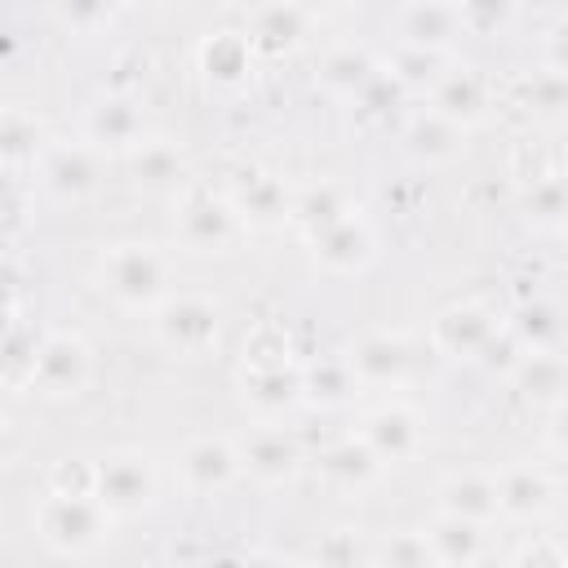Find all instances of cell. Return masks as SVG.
I'll list each match as a JSON object with an SVG mask.
<instances>
[{"instance_id":"1","label":"cell","mask_w":568,"mask_h":568,"mask_svg":"<svg viewBox=\"0 0 568 568\" xmlns=\"http://www.w3.org/2000/svg\"><path fill=\"white\" fill-rule=\"evenodd\" d=\"M40 537L62 555H84L111 532V510L93 493H49L36 510Z\"/></svg>"},{"instance_id":"2","label":"cell","mask_w":568,"mask_h":568,"mask_svg":"<svg viewBox=\"0 0 568 568\" xmlns=\"http://www.w3.org/2000/svg\"><path fill=\"white\" fill-rule=\"evenodd\" d=\"M102 288L120 306H160L169 297V262L151 244H115L102 257Z\"/></svg>"},{"instance_id":"3","label":"cell","mask_w":568,"mask_h":568,"mask_svg":"<svg viewBox=\"0 0 568 568\" xmlns=\"http://www.w3.org/2000/svg\"><path fill=\"white\" fill-rule=\"evenodd\" d=\"M93 497L111 515H133L155 497V470L142 453H115L93 470Z\"/></svg>"},{"instance_id":"4","label":"cell","mask_w":568,"mask_h":568,"mask_svg":"<svg viewBox=\"0 0 568 568\" xmlns=\"http://www.w3.org/2000/svg\"><path fill=\"white\" fill-rule=\"evenodd\" d=\"M155 333L178 355H200L217 342V306L209 297H164L155 311Z\"/></svg>"},{"instance_id":"5","label":"cell","mask_w":568,"mask_h":568,"mask_svg":"<svg viewBox=\"0 0 568 568\" xmlns=\"http://www.w3.org/2000/svg\"><path fill=\"white\" fill-rule=\"evenodd\" d=\"M89 377V346L75 333H49L44 342H36V359H31V382L49 395H75Z\"/></svg>"},{"instance_id":"6","label":"cell","mask_w":568,"mask_h":568,"mask_svg":"<svg viewBox=\"0 0 568 568\" xmlns=\"http://www.w3.org/2000/svg\"><path fill=\"white\" fill-rule=\"evenodd\" d=\"M240 226H244V222L235 217V209H231L226 200H213V195H191V200L178 209V231H182V240H186L191 248H200V253H217V248L235 244Z\"/></svg>"},{"instance_id":"7","label":"cell","mask_w":568,"mask_h":568,"mask_svg":"<svg viewBox=\"0 0 568 568\" xmlns=\"http://www.w3.org/2000/svg\"><path fill=\"white\" fill-rule=\"evenodd\" d=\"M178 470H182V484L191 493H222L240 475V453H235V444L204 435V439H191L182 448Z\"/></svg>"},{"instance_id":"8","label":"cell","mask_w":568,"mask_h":568,"mask_svg":"<svg viewBox=\"0 0 568 568\" xmlns=\"http://www.w3.org/2000/svg\"><path fill=\"white\" fill-rule=\"evenodd\" d=\"M493 488H497V515H510V519H537L555 497V479L528 462L497 470Z\"/></svg>"},{"instance_id":"9","label":"cell","mask_w":568,"mask_h":568,"mask_svg":"<svg viewBox=\"0 0 568 568\" xmlns=\"http://www.w3.org/2000/svg\"><path fill=\"white\" fill-rule=\"evenodd\" d=\"M408 364H413V351H408V342H404L399 333H368V337L351 351V359H346L351 377H355V382H373V386H395V382H404Z\"/></svg>"},{"instance_id":"10","label":"cell","mask_w":568,"mask_h":568,"mask_svg":"<svg viewBox=\"0 0 568 568\" xmlns=\"http://www.w3.org/2000/svg\"><path fill=\"white\" fill-rule=\"evenodd\" d=\"M364 444H368V453L377 457V462H395V457H408L413 448H417V439H422V426H417V417L404 408V404H382L377 413H368L364 417V435H359Z\"/></svg>"},{"instance_id":"11","label":"cell","mask_w":568,"mask_h":568,"mask_svg":"<svg viewBox=\"0 0 568 568\" xmlns=\"http://www.w3.org/2000/svg\"><path fill=\"white\" fill-rule=\"evenodd\" d=\"M484 106H488V84L470 71V67H457V71H444V75H435V115H444L448 124H470V120H479L484 115Z\"/></svg>"},{"instance_id":"12","label":"cell","mask_w":568,"mask_h":568,"mask_svg":"<svg viewBox=\"0 0 568 568\" xmlns=\"http://www.w3.org/2000/svg\"><path fill=\"white\" fill-rule=\"evenodd\" d=\"M497 337V324L479 306H453L435 320V346L444 355H484V346Z\"/></svg>"},{"instance_id":"13","label":"cell","mask_w":568,"mask_h":568,"mask_svg":"<svg viewBox=\"0 0 568 568\" xmlns=\"http://www.w3.org/2000/svg\"><path fill=\"white\" fill-rule=\"evenodd\" d=\"M315 253L328 271H359L373 257V231L364 217L346 213L342 222H333L328 231L315 235Z\"/></svg>"},{"instance_id":"14","label":"cell","mask_w":568,"mask_h":568,"mask_svg":"<svg viewBox=\"0 0 568 568\" xmlns=\"http://www.w3.org/2000/svg\"><path fill=\"white\" fill-rule=\"evenodd\" d=\"M439 510L448 519H466V524H488L497 515V488H493V475H453L444 479L439 488Z\"/></svg>"},{"instance_id":"15","label":"cell","mask_w":568,"mask_h":568,"mask_svg":"<svg viewBox=\"0 0 568 568\" xmlns=\"http://www.w3.org/2000/svg\"><path fill=\"white\" fill-rule=\"evenodd\" d=\"M40 182L53 191V195H84L93 191L98 182V155L93 146H53L40 164Z\"/></svg>"},{"instance_id":"16","label":"cell","mask_w":568,"mask_h":568,"mask_svg":"<svg viewBox=\"0 0 568 568\" xmlns=\"http://www.w3.org/2000/svg\"><path fill=\"white\" fill-rule=\"evenodd\" d=\"M84 133L93 146H138L142 142V111L129 98H102L89 106Z\"/></svg>"},{"instance_id":"17","label":"cell","mask_w":568,"mask_h":568,"mask_svg":"<svg viewBox=\"0 0 568 568\" xmlns=\"http://www.w3.org/2000/svg\"><path fill=\"white\" fill-rule=\"evenodd\" d=\"M235 453H240V466H248L257 479H284L297 466V448L280 426H257Z\"/></svg>"},{"instance_id":"18","label":"cell","mask_w":568,"mask_h":568,"mask_svg":"<svg viewBox=\"0 0 568 568\" xmlns=\"http://www.w3.org/2000/svg\"><path fill=\"white\" fill-rule=\"evenodd\" d=\"M426 550H430V559H439L448 568H470L484 555V528L479 524H466V519L439 515L435 528L426 532Z\"/></svg>"},{"instance_id":"19","label":"cell","mask_w":568,"mask_h":568,"mask_svg":"<svg viewBox=\"0 0 568 568\" xmlns=\"http://www.w3.org/2000/svg\"><path fill=\"white\" fill-rule=\"evenodd\" d=\"M457 27H462V18L453 4H408L399 13V31H404L408 49H426V53L448 44L457 36Z\"/></svg>"},{"instance_id":"20","label":"cell","mask_w":568,"mask_h":568,"mask_svg":"<svg viewBox=\"0 0 568 568\" xmlns=\"http://www.w3.org/2000/svg\"><path fill=\"white\" fill-rule=\"evenodd\" d=\"M559 337H564V320L559 306L546 297H532L519 306L515 315V346H524L528 355H559Z\"/></svg>"},{"instance_id":"21","label":"cell","mask_w":568,"mask_h":568,"mask_svg":"<svg viewBox=\"0 0 568 568\" xmlns=\"http://www.w3.org/2000/svg\"><path fill=\"white\" fill-rule=\"evenodd\" d=\"M226 204L235 209L240 222H280V217H288V195L275 178H248Z\"/></svg>"},{"instance_id":"22","label":"cell","mask_w":568,"mask_h":568,"mask_svg":"<svg viewBox=\"0 0 568 568\" xmlns=\"http://www.w3.org/2000/svg\"><path fill=\"white\" fill-rule=\"evenodd\" d=\"M377 466H382V462L368 453L364 439H342V444H333V448L320 457L324 479H333V484H342V488H359V484H368V479L377 475Z\"/></svg>"},{"instance_id":"23","label":"cell","mask_w":568,"mask_h":568,"mask_svg":"<svg viewBox=\"0 0 568 568\" xmlns=\"http://www.w3.org/2000/svg\"><path fill=\"white\" fill-rule=\"evenodd\" d=\"M297 390H302V373H293V368H284V364H257V368L248 373V382H244V395H248L257 408H266V413L293 404Z\"/></svg>"},{"instance_id":"24","label":"cell","mask_w":568,"mask_h":568,"mask_svg":"<svg viewBox=\"0 0 568 568\" xmlns=\"http://www.w3.org/2000/svg\"><path fill=\"white\" fill-rule=\"evenodd\" d=\"M404 142H408V151H413V155L444 160V155H453V151H457L462 129H457V124H448V120H444V115H435V111H422V115H413V124L404 129Z\"/></svg>"},{"instance_id":"25","label":"cell","mask_w":568,"mask_h":568,"mask_svg":"<svg viewBox=\"0 0 568 568\" xmlns=\"http://www.w3.org/2000/svg\"><path fill=\"white\" fill-rule=\"evenodd\" d=\"M306 27V9H293V4H271V9H253V40L262 44H288L293 36H302Z\"/></svg>"},{"instance_id":"26","label":"cell","mask_w":568,"mask_h":568,"mask_svg":"<svg viewBox=\"0 0 568 568\" xmlns=\"http://www.w3.org/2000/svg\"><path fill=\"white\" fill-rule=\"evenodd\" d=\"M515 377L528 386V395L555 399V395L564 390V359H559V355H519Z\"/></svg>"},{"instance_id":"27","label":"cell","mask_w":568,"mask_h":568,"mask_svg":"<svg viewBox=\"0 0 568 568\" xmlns=\"http://www.w3.org/2000/svg\"><path fill=\"white\" fill-rule=\"evenodd\" d=\"M40 146V124L22 111H0V160L13 164V160H27L36 155Z\"/></svg>"},{"instance_id":"28","label":"cell","mask_w":568,"mask_h":568,"mask_svg":"<svg viewBox=\"0 0 568 568\" xmlns=\"http://www.w3.org/2000/svg\"><path fill=\"white\" fill-rule=\"evenodd\" d=\"M293 213L311 226V235H320V231H328L333 222H342L351 209L342 204V191H337V186H320V191H306V195L293 204Z\"/></svg>"},{"instance_id":"29","label":"cell","mask_w":568,"mask_h":568,"mask_svg":"<svg viewBox=\"0 0 568 568\" xmlns=\"http://www.w3.org/2000/svg\"><path fill=\"white\" fill-rule=\"evenodd\" d=\"M204 67H209V75H217V80H235V75H244V67H248V40L244 36H217V40H209L204 44Z\"/></svg>"},{"instance_id":"30","label":"cell","mask_w":568,"mask_h":568,"mask_svg":"<svg viewBox=\"0 0 568 568\" xmlns=\"http://www.w3.org/2000/svg\"><path fill=\"white\" fill-rule=\"evenodd\" d=\"M368 75H373V67H368V58H364L359 49H337V53L324 62V84L337 89V93H355Z\"/></svg>"},{"instance_id":"31","label":"cell","mask_w":568,"mask_h":568,"mask_svg":"<svg viewBox=\"0 0 568 568\" xmlns=\"http://www.w3.org/2000/svg\"><path fill=\"white\" fill-rule=\"evenodd\" d=\"M178 173H182V160H178L173 146H164V142H142V151H138V178H142L146 186H164V182H173Z\"/></svg>"},{"instance_id":"32","label":"cell","mask_w":568,"mask_h":568,"mask_svg":"<svg viewBox=\"0 0 568 568\" xmlns=\"http://www.w3.org/2000/svg\"><path fill=\"white\" fill-rule=\"evenodd\" d=\"M528 217H532V226H559V217H564V182L555 173L541 178V182H532Z\"/></svg>"},{"instance_id":"33","label":"cell","mask_w":568,"mask_h":568,"mask_svg":"<svg viewBox=\"0 0 568 568\" xmlns=\"http://www.w3.org/2000/svg\"><path fill=\"white\" fill-rule=\"evenodd\" d=\"M430 564V550H426V537H399V541H390V550H386V568H426Z\"/></svg>"},{"instance_id":"34","label":"cell","mask_w":568,"mask_h":568,"mask_svg":"<svg viewBox=\"0 0 568 568\" xmlns=\"http://www.w3.org/2000/svg\"><path fill=\"white\" fill-rule=\"evenodd\" d=\"M320 568H359V546L351 532H333L320 546Z\"/></svg>"},{"instance_id":"35","label":"cell","mask_w":568,"mask_h":568,"mask_svg":"<svg viewBox=\"0 0 568 568\" xmlns=\"http://www.w3.org/2000/svg\"><path fill=\"white\" fill-rule=\"evenodd\" d=\"M515 568H564V555H559V546H555V541L537 537V541H528V546H524V555H519V564H515Z\"/></svg>"},{"instance_id":"36","label":"cell","mask_w":568,"mask_h":568,"mask_svg":"<svg viewBox=\"0 0 568 568\" xmlns=\"http://www.w3.org/2000/svg\"><path fill=\"white\" fill-rule=\"evenodd\" d=\"M9 200H13V178H9V169L0 164V209H4Z\"/></svg>"},{"instance_id":"37","label":"cell","mask_w":568,"mask_h":568,"mask_svg":"<svg viewBox=\"0 0 568 568\" xmlns=\"http://www.w3.org/2000/svg\"><path fill=\"white\" fill-rule=\"evenodd\" d=\"M9 284H13V271H9V262H4V257H0V293H4V288H9Z\"/></svg>"},{"instance_id":"38","label":"cell","mask_w":568,"mask_h":568,"mask_svg":"<svg viewBox=\"0 0 568 568\" xmlns=\"http://www.w3.org/2000/svg\"><path fill=\"white\" fill-rule=\"evenodd\" d=\"M4 408H9V382L0 377V422H4Z\"/></svg>"},{"instance_id":"39","label":"cell","mask_w":568,"mask_h":568,"mask_svg":"<svg viewBox=\"0 0 568 568\" xmlns=\"http://www.w3.org/2000/svg\"><path fill=\"white\" fill-rule=\"evenodd\" d=\"M244 568H275V564H271V559H248Z\"/></svg>"},{"instance_id":"40","label":"cell","mask_w":568,"mask_h":568,"mask_svg":"<svg viewBox=\"0 0 568 568\" xmlns=\"http://www.w3.org/2000/svg\"><path fill=\"white\" fill-rule=\"evenodd\" d=\"M0 466H4V430H0Z\"/></svg>"}]
</instances>
